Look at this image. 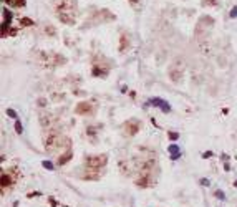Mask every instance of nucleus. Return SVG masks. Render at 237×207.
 Segmentation results:
<instances>
[{
	"instance_id": "1",
	"label": "nucleus",
	"mask_w": 237,
	"mask_h": 207,
	"mask_svg": "<svg viewBox=\"0 0 237 207\" xmlns=\"http://www.w3.org/2000/svg\"><path fill=\"white\" fill-rule=\"evenodd\" d=\"M58 15H60V18L63 20L65 23H71L75 20V12H73V7L70 5L68 0L58 7Z\"/></svg>"
},
{
	"instance_id": "2",
	"label": "nucleus",
	"mask_w": 237,
	"mask_h": 207,
	"mask_svg": "<svg viewBox=\"0 0 237 207\" xmlns=\"http://www.w3.org/2000/svg\"><path fill=\"white\" fill-rule=\"evenodd\" d=\"M86 164L93 169H98L100 166H104L106 164V156H91V158H86Z\"/></svg>"
},
{
	"instance_id": "3",
	"label": "nucleus",
	"mask_w": 237,
	"mask_h": 207,
	"mask_svg": "<svg viewBox=\"0 0 237 207\" xmlns=\"http://www.w3.org/2000/svg\"><path fill=\"white\" fill-rule=\"evenodd\" d=\"M149 104H152V106H158V108H161L164 113H168L171 108H169V104L166 103L164 100H161V98H151L149 100Z\"/></svg>"
},
{
	"instance_id": "4",
	"label": "nucleus",
	"mask_w": 237,
	"mask_h": 207,
	"mask_svg": "<svg viewBox=\"0 0 237 207\" xmlns=\"http://www.w3.org/2000/svg\"><path fill=\"white\" fill-rule=\"evenodd\" d=\"M124 128L128 129V133H129V134H134V133L139 129V124H138L136 121H129V123H126V124H124Z\"/></svg>"
},
{
	"instance_id": "5",
	"label": "nucleus",
	"mask_w": 237,
	"mask_h": 207,
	"mask_svg": "<svg viewBox=\"0 0 237 207\" xmlns=\"http://www.w3.org/2000/svg\"><path fill=\"white\" fill-rule=\"evenodd\" d=\"M168 151H169L171 154H172V156H171L172 159H178V158H179V154H181L179 146H176V144H171L169 148H168Z\"/></svg>"
},
{
	"instance_id": "6",
	"label": "nucleus",
	"mask_w": 237,
	"mask_h": 207,
	"mask_svg": "<svg viewBox=\"0 0 237 207\" xmlns=\"http://www.w3.org/2000/svg\"><path fill=\"white\" fill-rule=\"evenodd\" d=\"M70 158H71V154L68 152V154H65V156H63L61 159H58V164H65V162H67V161L70 159Z\"/></svg>"
},
{
	"instance_id": "7",
	"label": "nucleus",
	"mask_w": 237,
	"mask_h": 207,
	"mask_svg": "<svg viewBox=\"0 0 237 207\" xmlns=\"http://www.w3.org/2000/svg\"><path fill=\"white\" fill-rule=\"evenodd\" d=\"M90 109V104H81V106H78V113H81V111H88Z\"/></svg>"
},
{
	"instance_id": "8",
	"label": "nucleus",
	"mask_w": 237,
	"mask_h": 207,
	"mask_svg": "<svg viewBox=\"0 0 237 207\" xmlns=\"http://www.w3.org/2000/svg\"><path fill=\"white\" fill-rule=\"evenodd\" d=\"M15 131H17V133H22V131H23V126H22V123H20V121L15 123Z\"/></svg>"
},
{
	"instance_id": "9",
	"label": "nucleus",
	"mask_w": 237,
	"mask_h": 207,
	"mask_svg": "<svg viewBox=\"0 0 237 207\" xmlns=\"http://www.w3.org/2000/svg\"><path fill=\"white\" fill-rule=\"evenodd\" d=\"M43 167H47V169H53V164H51V162H50V161H43Z\"/></svg>"
},
{
	"instance_id": "10",
	"label": "nucleus",
	"mask_w": 237,
	"mask_h": 207,
	"mask_svg": "<svg viewBox=\"0 0 237 207\" xmlns=\"http://www.w3.org/2000/svg\"><path fill=\"white\" fill-rule=\"evenodd\" d=\"M236 17H237V7H234L230 10V18H236Z\"/></svg>"
},
{
	"instance_id": "11",
	"label": "nucleus",
	"mask_w": 237,
	"mask_h": 207,
	"mask_svg": "<svg viewBox=\"0 0 237 207\" xmlns=\"http://www.w3.org/2000/svg\"><path fill=\"white\" fill-rule=\"evenodd\" d=\"M7 114H9L10 118H17V113H15L13 109H7Z\"/></svg>"
},
{
	"instance_id": "12",
	"label": "nucleus",
	"mask_w": 237,
	"mask_h": 207,
	"mask_svg": "<svg viewBox=\"0 0 237 207\" xmlns=\"http://www.w3.org/2000/svg\"><path fill=\"white\" fill-rule=\"evenodd\" d=\"M216 196H217L219 199H226V196H224V192H222V191H217V192H216Z\"/></svg>"
},
{
	"instance_id": "13",
	"label": "nucleus",
	"mask_w": 237,
	"mask_h": 207,
	"mask_svg": "<svg viewBox=\"0 0 237 207\" xmlns=\"http://www.w3.org/2000/svg\"><path fill=\"white\" fill-rule=\"evenodd\" d=\"M201 182H202V184H204V186H209V181H207V179H202V181H201Z\"/></svg>"
},
{
	"instance_id": "14",
	"label": "nucleus",
	"mask_w": 237,
	"mask_h": 207,
	"mask_svg": "<svg viewBox=\"0 0 237 207\" xmlns=\"http://www.w3.org/2000/svg\"><path fill=\"white\" fill-rule=\"evenodd\" d=\"M129 2H131V3H136V2H138V0H129Z\"/></svg>"
}]
</instances>
